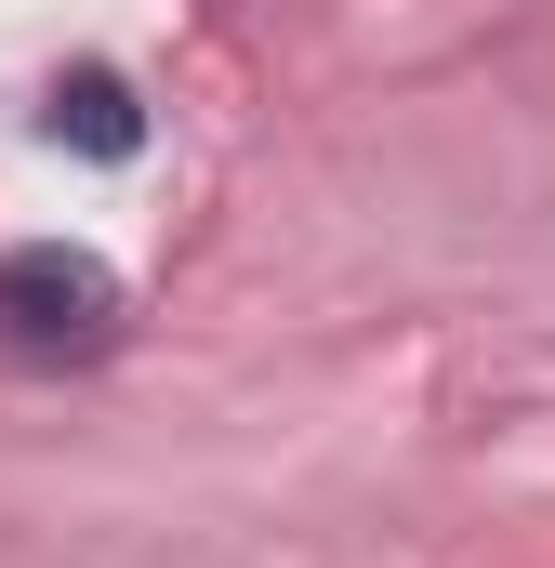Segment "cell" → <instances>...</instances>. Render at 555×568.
<instances>
[{"label":"cell","mask_w":555,"mask_h":568,"mask_svg":"<svg viewBox=\"0 0 555 568\" xmlns=\"http://www.w3.org/2000/svg\"><path fill=\"white\" fill-rule=\"evenodd\" d=\"M40 133L80 145V159H133V145H145V106H133L120 67H67V80L40 93Z\"/></svg>","instance_id":"7a4b0ae2"},{"label":"cell","mask_w":555,"mask_h":568,"mask_svg":"<svg viewBox=\"0 0 555 568\" xmlns=\"http://www.w3.org/2000/svg\"><path fill=\"white\" fill-rule=\"evenodd\" d=\"M107 331H120V278L93 252H67V239L0 252V344L13 357H93Z\"/></svg>","instance_id":"6da1fadb"}]
</instances>
